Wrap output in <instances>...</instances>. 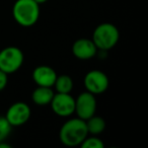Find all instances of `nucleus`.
Masks as SVG:
<instances>
[{"mask_svg":"<svg viewBox=\"0 0 148 148\" xmlns=\"http://www.w3.org/2000/svg\"><path fill=\"white\" fill-rule=\"evenodd\" d=\"M97 48L92 40L79 39L72 46V53L80 60H88L97 54Z\"/></svg>","mask_w":148,"mask_h":148,"instance_id":"obj_9","label":"nucleus"},{"mask_svg":"<svg viewBox=\"0 0 148 148\" xmlns=\"http://www.w3.org/2000/svg\"><path fill=\"white\" fill-rule=\"evenodd\" d=\"M50 103L54 113L61 117L71 116L75 112V99L70 93L57 92Z\"/></svg>","mask_w":148,"mask_h":148,"instance_id":"obj_7","label":"nucleus"},{"mask_svg":"<svg viewBox=\"0 0 148 148\" xmlns=\"http://www.w3.org/2000/svg\"><path fill=\"white\" fill-rule=\"evenodd\" d=\"M80 145L82 148H103L105 146L103 141L97 137L85 138Z\"/></svg>","mask_w":148,"mask_h":148,"instance_id":"obj_15","label":"nucleus"},{"mask_svg":"<svg viewBox=\"0 0 148 148\" xmlns=\"http://www.w3.org/2000/svg\"><path fill=\"white\" fill-rule=\"evenodd\" d=\"M54 95H55V93H54V91L51 89V87L38 86V88H36L35 90L33 91L32 99H33L34 103H37V105L46 106L51 103Z\"/></svg>","mask_w":148,"mask_h":148,"instance_id":"obj_11","label":"nucleus"},{"mask_svg":"<svg viewBox=\"0 0 148 148\" xmlns=\"http://www.w3.org/2000/svg\"><path fill=\"white\" fill-rule=\"evenodd\" d=\"M57 78L55 70L50 66H38L33 72V79L38 86L52 87Z\"/></svg>","mask_w":148,"mask_h":148,"instance_id":"obj_10","label":"nucleus"},{"mask_svg":"<svg viewBox=\"0 0 148 148\" xmlns=\"http://www.w3.org/2000/svg\"><path fill=\"white\" fill-rule=\"evenodd\" d=\"M31 117V109L25 103L18 101L13 103L7 110L5 118L12 127L21 126L29 121Z\"/></svg>","mask_w":148,"mask_h":148,"instance_id":"obj_8","label":"nucleus"},{"mask_svg":"<svg viewBox=\"0 0 148 148\" xmlns=\"http://www.w3.org/2000/svg\"><path fill=\"white\" fill-rule=\"evenodd\" d=\"M84 85L87 91L92 95L105 92L109 87V78L99 70H91L85 75Z\"/></svg>","mask_w":148,"mask_h":148,"instance_id":"obj_6","label":"nucleus"},{"mask_svg":"<svg viewBox=\"0 0 148 148\" xmlns=\"http://www.w3.org/2000/svg\"><path fill=\"white\" fill-rule=\"evenodd\" d=\"M119 31L112 23H101L95 27L92 41L97 49L108 51L112 49L119 41Z\"/></svg>","mask_w":148,"mask_h":148,"instance_id":"obj_3","label":"nucleus"},{"mask_svg":"<svg viewBox=\"0 0 148 148\" xmlns=\"http://www.w3.org/2000/svg\"><path fill=\"white\" fill-rule=\"evenodd\" d=\"M34 1H36V2H37L38 4H42V3H45V2H47L48 0H34Z\"/></svg>","mask_w":148,"mask_h":148,"instance_id":"obj_17","label":"nucleus"},{"mask_svg":"<svg viewBox=\"0 0 148 148\" xmlns=\"http://www.w3.org/2000/svg\"><path fill=\"white\" fill-rule=\"evenodd\" d=\"M12 14L15 21L23 27H32L40 16V4L34 0H16Z\"/></svg>","mask_w":148,"mask_h":148,"instance_id":"obj_2","label":"nucleus"},{"mask_svg":"<svg viewBox=\"0 0 148 148\" xmlns=\"http://www.w3.org/2000/svg\"><path fill=\"white\" fill-rule=\"evenodd\" d=\"M87 134L85 121L77 117L64 123L60 130V140L66 146H77L82 143Z\"/></svg>","mask_w":148,"mask_h":148,"instance_id":"obj_1","label":"nucleus"},{"mask_svg":"<svg viewBox=\"0 0 148 148\" xmlns=\"http://www.w3.org/2000/svg\"><path fill=\"white\" fill-rule=\"evenodd\" d=\"M85 124H86L87 132L95 136L103 133V131L106 128L105 120H103V118L97 117V116H95V115L89 118V119H87L86 121H85Z\"/></svg>","mask_w":148,"mask_h":148,"instance_id":"obj_12","label":"nucleus"},{"mask_svg":"<svg viewBox=\"0 0 148 148\" xmlns=\"http://www.w3.org/2000/svg\"><path fill=\"white\" fill-rule=\"evenodd\" d=\"M23 63V54L16 47H7L0 51V70L9 74L17 71Z\"/></svg>","mask_w":148,"mask_h":148,"instance_id":"obj_4","label":"nucleus"},{"mask_svg":"<svg viewBox=\"0 0 148 148\" xmlns=\"http://www.w3.org/2000/svg\"><path fill=\"white\" fill-rule=\"evenodd\" d=\"M97 110V101L95 95L89 91H85L78 95L75 99V112L77 117L86 121L90 117H92Z\"/></svg>","mask_w":148,"mask_h":148,"instance_id":"obj_5","label":"nucleus"},{"mask_svg":"<svg viewBox=\"0 0 148 148\" xmlns=\"http://www.w3.org/2000/svg\"><path fill=\"white\" fill-rule=\"evenodd\" d=\"M57 92L61 93H70L73 88V81L72 78L68 75H60L57 76L54 83Z\"/></svg>","mask_w":148,"mask_h":148,"instance_id":"obj_13","label":"nucleus"},{"mask_svg":"<svg viewBox=\"0 0 148 148\" xmlns=\"http://www.w3.org/2000/svg\"><path fill=\"white\" fill-rule=\"evenodd\" d=\"M12 126L9 124L5 117H0V142L5 141L11 132Z\"/></svg>","mask_w":148,"mask_h":148,"instance_id":"obj_14","label":"nucleus"},{"mask_svg":"<svg viewBox=\"0 0 148 148\" xmlns=\"http://www.w3.org/2000/svg\"><path fill=\"white\" fill-rule=\"evenodd\" d=\"M8 81V77H7V73L3 72L2 70H0V91L5 88Z\"/></svg>","mask_w":148,"mask_h":148,"instance_id":"obj_16","label":"nucleus"}]
</instances>
